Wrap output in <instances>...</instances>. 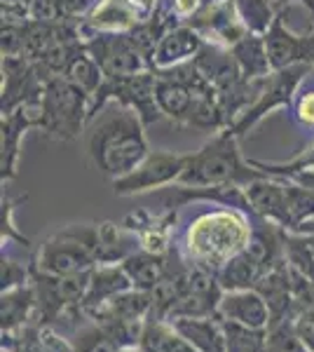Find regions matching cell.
<instances>
[{
  "mask_svg": "<svg viewBox=\"0 0 314 352\" xmlns=\"http://www.w3.org/2000/svg\"><path fill=\"white\" fill-rule=\"evenodd\" d=\"M148 153L146 122L139 113L124 106L101 116L87 134L89 160L111 181L134 172Z\"/></svg>",
  "mask_w": 314,
  "mask_h": 352,
  "instance_id": "obj_1",
  "label": "cell"
},
{
  "mask_svg": "<svg viewBox=\"0 0 314 352\" xmlns=\"http://www.w3.org/2000/svg\"><path fill=\"white\" fill-rule=\"evenodd\" d=\"M249 219L237 209H211L190 221L186 230V254L190 263L218 272L251 242Z\"/></svg>",
  "mask_w": 314,
  "mask_h": 352,
  "instance_id": "obj_2",
  "label": "cell"
},
{
  "mask_svg": "<svg viewBox=\"0 0 314 352\" xmlns=\"http://www.w3.org/2000/svg\"><path fill=\"white\" fill-rule=\"evenodd\" d=\"M237 136L230 129L216 132L195 153H188L186 169L179 186L188 188H218V186H247L262 176L256 167L242 160L237 148Z\"/></svg>",
  "mask_w": 314,
  "mask_h": 352,
  "instance_id": "obj_3",
  "label": "cell"
},
{
  "mask_svg": "<svg viewBox=\"0 0 314 352\" xmlns=\"http://www.w3.org/2000/svg\"><path fill=\"white\" fill-rule=\"evenodd\" d=\"M43 124L40 132L54 141H73L89 122V96L68 78H49L43 87Z\"/></svg>",
  "mask_w": 314,
  "mask_h": 352,
  "instance_id": "obj_4",
  "label": "cell"
},
{
  "mask_svg": "<svg viewBox=\"0 0 314 352\" xmlns=\"http://www.w3.org/2000/svg\"><path fill=\"white\" fill-rule=\"evenodd\" d=\"M99 263V226H68L40 249V268L52 277L85 272Z\"/></svg>",
  "mask_w": 314,
  "mask_h": 352,
  "instance_id": "obj_5",
  "label": "cell"
},
{
  "mask_svg": "<svg viewBox=\"0 0 314 352\" xmlns=\"http://www.w3.org/2000/svg\"><path fill=\"white\" fill-rule=\"evenodd\" d=\"M314 66L310 64H298V66H289L282 71H272L270 76L260 78L258 89H256V99L251 101V106H247L242 113L237 116V120L230 124L232 134L242 136L247 134L251 127H256L267 113H272L275 109H284V106H293L295 96H298L300 82L307 78V73Z\"/></svg>",
  "mask_w": 314,
  "mask_h": 352,
  "instance_id": "obj_6",
  "label": "cell"
},
{
  "mask_svg": "<svg viewBox=\"0 0 314 352\" xmlns=\"http://www.w3.org/2000/svg\"><path fill=\"white\" fill-rule=\"evenodd\" d=\"M157 76L155 71H144L136 76L127 78H104V85L99 87V92L94 94L92 104H89V122L96 120L101 111L106 109L111 101H115L117 106L131 109L141 116V120L148 124L157 122L162 118L157 106Z\"/></svg>",
  "mask_w": 314,
  "mask_h": 352,
  "instance_id": "obj_7",
  "label": "cell"
},
{
  "mask_svg": "<svg viewBox=\"0 0 314 352\" xmlns=\"http://www.w3.org/2000/svg\"><path fill=\"white\" fill-rule=\"evenodd\" d=\"M85 47L99 64L104 78H127L136 73L153 71L148 56L129 33H82Z\"/></svg>",
  "mask_w": 314,
  "mask_h": 352,
  "instance_id": "obj_8",
  "label": "cell"
},
{
  "mask_svg": "<svg viewBox=\"0 0 314 352\" xmlns=\"http://www.w3.org/2000/svg\"><path fill=\"white\" fill-rule=\"evenodd\" d=\"M186 162L188 155H183V153L150 151L134 172L113 181V190L120 197H131L141 195V192L167 188V186L179 184L181 174L186 169Z\"/></svg>",
  "mask_w": 314,
  "mask_h": 352,
  "instance_id": "obj_9",
  "label": "cell"
},
{
  "mask_svg": "<svg viewBox=\"0 0 314 352\" xmlns=\"http://www.w3.org/2000/svg\"><path fill=\"white\" fill-rule=\"evenodd\" d=\"M262 38H265V50L272 71H282V68L298 64L314 66V28L307 36L293 33L284 24V10L277 14V19L272 21V26L267 28Z\"/></svg>",
  "mask_w": 314,
  "mask_h": 352,
  "instance_id": "obj_10",
  "label": "cell"
},
{
  "mask_svg": "<svg viewBox=\"0 0 314 352\" xmlns=\"http://www.w3.org/2000/svg\"><path fill=\"white\" fill-rule=\"evenodd\" d=\"M204 36L192 28L190 24H176L171 26L167 33L162 36V41L157 43V50L153 54V71L159 68H174L188 61H195L197 54L204 47Z\"/></svg>",
  "mask_w": 314,
  "mask_h": 352,
  "instance_id": "obj_11",
  "label": "cell"
},
{
  "mask_svg": "<svg viewBox=\"0 0 314 352\" xmlns=\"http://www.w3.org/2000/svg\"><path fill=\"white\" fill-rule=\"evenodd\" d=\"M218 315L223 322H235L251 329H265L270 322V303L256 289H237L223 292L218 303Z\"/></svg>",
  "mask_w": 314,
  "mask_h": 352,
  "instance_id": "obj_12",
  "label": "cell"
},
{
  "mask_svg": "<svg viewBox=\"0 0 314 352\" xmlns=\"http://www.w3.org/2000/svg\"><path fill=\"white\" fill-rule=\"evenodd\" d=\"M244 195H247L251 212L284 228V221H287V181L284 176L270 179L267 174H262L244 186Z\"/></svg>",
  "mask_w": 314,
  "mask_h": 352,
  "instance_id": "obj_13",
  "label": "cell"
},
{
  "mask_svg": "<svg viewBox=\"0 0 314 352\" xmlns=\"http://www.w3.org/2000/svg\"><path fill=\"white\" fill-rule=\"evenodd\" d=\"M169 322L197 352H225L223 324L211 317H174Z\"/></svg>",
  "mask_w": 314,
  "mask_h": 352,
  "instance_id": "obj_14",
  "label": "cell"
},
{
  "mask_svg": "<svg viewBox=\"0 0 314 352\" xmlns=\"http://www.w3.org/2000/svg\"><path fill=\"white\" fill-rule=\"evenodd\" d=\"M122 268L129 275L131 285L141 292H153L164 277L169 275V263L164 254H153V252H134L129 258L122 261Z\"/></svg>",
  "mask_w": 314,
  "mask_h": 352,
  "instance_id": "obj_15",
  "label": "cell"
},
{
  "mask_svg": "<svg viewBox=\"0 0 314 352\" xmlns=\"http://www.w3.org/2000/svg\"><path fill=\"white\" fill-rule=\"evenodd\" d=\"M227 50L235 56L239 71L244 73L247 80H260V78L272 73L270 59H267V50H265V38L258 36V33H247V36L239 38V41Z\"/></svg>",
  "mask_w": 314,
  "mask_h": 352,
  "instance_id": "obj_16",
  "label": "cell"
},
{
  "mask_svg": "<svg viewBox=\"0 0 314 352\" xmlns=\"http://www.w3.org/2000/svg\"><path fill=\"white\" fill-rule=\"evenodd\" d=\"M141 247L136 232L127 230L124 226L101 223L99 226V263H117L129 258Z\"/></svg>",
  "mask_w": 314,
  "mask_h": 352,
  "instance_id": "obj_17",
  "label": "cell"
},
{
  "mask_svg": "<svg viewBox=\"0 0 314 352\" xmlns=\"http://www.w3.org/2000/svg\"><path fill=\"white\" fill-rule=\"evenodd\" d=\"M134 287L129 275L124 272L122 265L115 263H101L99 268L92 270V280H89L87 298L89 303H99V300H113L120 294L129 292Z\"/></svg>",
  "mask_w": 314,
  "mask_h": 352,
  "instance_id": "obj_18",
  "label": "cell"
},
{
  "mask_svg": "<svg viewBox=\"0 0 314 352\" xmlns=\"http://www.w3.org/2000/svg\"><path fill=\"white\" fill-rule=\"evenodd\" d=\"M262 272H265L262 265L244 249L216 272V280L223 287V292H237V289H251V285H256L262 277Z\"/></svg>",
  "mask_w": 314,
  "mask_h": 352,
  "instance_id": "obj_19",
  "label": "cell"
},
{
  "mask_svg": "<svg viewBox=\"0 0 314 352\" xmlns=\"http://www.w3.org/2000/svg\"><path fill=\"white\" fill-rule=\"evenodd\" d=\"M144 352H197L188 340L176 331L171 322H148L141 331V345Z\"/></svg>",
  "mask_w": 314,
  "mask_h": 352,
  "instance_id": "obj_20",
  "label": "cell"
},
{
  "mask_svg": "<svg viewBox=\"0 0 314 352\" xmlns=\"http://www.w3.org/2000/svg\"><path fill=\"white\" fill-rule=\"evenodd\" d=\"M64 78H68L76 87H80L89 96V104H92L94 94L99 92L101 85H104V73H101L99 64L94 61V56L87 52V47L71 61V66L66 68Z\"/></svg>",
  "mask_w": 314,
  "mask_h": 352,
  "instance_id": "obj_21",
  "label": "cell"
},
{
  "mask_svg": "<svg viewBox=\"0 0 314 352\" xmlns=\"http://www.w3.org/2000/svg\"><path fill=\"white\" fill-rule=\"evenodd\" d=\"M232 5H235V12L239 21L247 26V31L258 33V36H265L279 14L272 0H232Z\"/></svg>",
  "mask_w": 314,
  "mask_h": 352,
  "instance_id": "obj_22",
  "label": "cell"
},
{
  "mask_svg": "<svg viewBox=\"0 0 314 352\" xmlns=\"http://www.w3.org/2000/svg\"><path fill=\"white\" fill-rule=\"evenodd\" d=\"M223 331H225V352H267L265 329L223 322Z\"/></svg>",
  "mask_w": 314,
  "mask_h": 352,
  "instance_id": "obj_23",
  "label": "cell"
},
{
  "mask_svg": "<svg viewBox=\"0 0 314 352\" xmlns=\"http://www.w3.org/2000/svg\"><path fill=\"white\" fill-rule=\"evenodd\" d=\"M251 167H256L258 172L267 174V176H291L293 179L295 174L302 172H312L314 169V141L307 146L305 151L298 153L293 160L289 162H260V160H249Z\"/></svg>",
  "mask_w": 314,
  "mask_h": 352,
  "instance_id": "obj_24",
  "label": "cell"
},
{
  "mask_svg": "<svg viewBox=\"0 0 314 352\" xmlns=\"http://www.w3.org/2000/svg\"><path fill=\"white\" fill-rule=\"evenodd\" d=\"M26 24H3L0 28V52L3 59H16L24 56Z\"/></svg>",
  "mask_w": 314,
  "mask_h": 352,
  "instance_id": "obj_25",
  "label": "cell"
},
{
  "mask_svg": "<svg viewBox=\"0 0 314 352\" xmlns=\"http://www.w3.org/2000/svg\"><path fill=\"white\" fill-rule=\"evenodd\" d=\"M291 109H293L295 122L302 124V127L314 129V89L295 96V101H293V106H291Z\"/></svg>",
  "mask_w": 314,
  "mask_h": 352,
  "instance_id": "obj_26",
  "label": "cell"
},
{
  "mask_svg": "<svg viewBox=\"0 0 314 352\" xmlns=\"http://www.w3.org/2000/svg\"><path fill=\"white\" fill-rule=\"evenodd\" d=\"M298 336L302 338V343H307L314 350V315L302 317V322L298 327Z\"/></svg>",
  "mask_w": 314,
  "mask_h": 352,
  "instance_id": "obj_27",
  "label": "cell"
},
{
  "mask_svg": "<svg viewBox=\"0 0 314 352\" xmlns=\"http://www.w3.org/2000/svg\"><path fill=\"white\" fill-rule=\"evenodd\" d=\"M127 3L136 10V12H139L141 19H144V16H150L153 12H155L159 0H127Z\"/></svg>",
  "mask_w": 314,
  "mask_h": 352,
  "instance_id": "obj_28",
  "label": "cell"
},
{
  "mask_svg": "<svg viewBox=\"0 0 314 352\" xmlns=\"http://www.w3.org/2000/svg\"><path fill=\"white\" fill-rule=\"evenodd\" d=\"M272 3H275V8L279 10V12H282V10H289L293 3H302L312 12V16H314V0H272Z\"/></svg>",
  "mask_w": 314,
  "mask_h": 352,
  "instance_id": "obj_29",
  "label": "cell"
},
{
  "mask_svg": "<svg viewBox=\"0 0 314 352\" xmlns=\"http://www.w3.org/2000/svg\"><path fill=\"white\" fill-rule=\"evenodd\" d=\"M293 179L298 181V184H302V186H305V188H310V190L314 192V169H312V172H302V174H295Z\"/></svg>",
  "mask_w": 314,
  "mask_h": 352,
  "instance_id": "obj_30",
  "label": "cell"
},
{
  "mask_svg": "<svg viewBox=\"0 0 314 352\" xmlns=\"http://www.w3.org/2000/svg\"><path fill=\"white\" fill-rule=\"evenodd\" d=\"M117 352H144L141 348H122V350H117Z\"/></svg>",
  "mask_w": 314,
  "mask_h": 352,
  "instance_id": "obj_31",
  "label": "cell"
},
{
  "mask_svg": "<svg viewBox=\"0 0 314 352\" xmlns=\"http://www.w3.org/2000/svg\"><path fill=\"white\" fill-rule=\"evenodd\" d=\"M312 28H314V16H312Z\"/></svg>",
  "mask_w": 314,
  "mask_h": 352,
  "instance_id": "obj_32",
  "label": "cell"
}]
</instances>
